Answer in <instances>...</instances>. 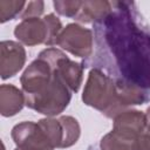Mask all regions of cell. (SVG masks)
Instances as JSON below:
<instances>
[{
  "mask_svg": "<svg viewBox=\"0 0 150 150\" xmlns=\"http://www.w3.org/2000/svg\"><path fill=\"white\" fill-rule=\"evenodd\" d=\"M55 149L70 148L77 143L81 136L79 121L69 115L59 117H45L38 121Z\"/></svg>",
  "mask_w": 150,
  "mask_h": 150,
  "instance_id": "cell-5",
  "label": "cell"
},
{
  "mask_svg": "<svg viewBox=\"0 0 150 150\" xmlns=\"http://www.w3.org/2000/svg\"><path fill=\"white\" fill-rule=\"evenodd\" d=\"M26 4V1L18 0H0V22L5 23L16 16H20Z\"/></svg>",
  "mask_w": 150,
  "mask_h": 150,
  "instance_id": "cell-14",
  "label": "cell"
},
{
  "mask_svg": "<svg viewBox=\"0 0 150 150\" xmlns=\"http://www.w3.org/2000/svg\"><path fill=\"white\" fill-rule=\"evenodd\" d=\"M55 46L83 60L94 53V32L80 23H68L59 34Z\"/></svg>",
  "mask_w": 150,
  "mask_h": 150,
  "instance_id": "cell-6",
  "label": "cell"
},
{
  "mask_svg": "<svg viewBox=\"0 0 150 150\" xmlns=\"http://www.w3.org/2000/svg\"><path fill=\"white\" fill-rule=\"evenodd\" d=\"M20 83L26 107L46 117H55L63 112L71 100L73 93L57 71L39 56L23 70Z\"/></svg>",
  "mask_w": 150,
  "mask_h": 150,
  "instance_id": "cell-2",
  "label": "cell"
},
{
  "mask_svg": "<svg viewBox=\"0 0 150 150\" xmlns=\"http://www.w3.org/2000/svg\"><path fill=\"white\" fill-rule=\"evenodd\" d=\"M81 5H82V1H79V0H56L53 2V6H54V9L57 14L62 15V16H66V18H75L81 8Z\"/></svg>",
  "mask_w": 150,
  "mask_h": 150,
  "instance_id": "cell-15",
  "label": "cell"
},
{
  "mask_svg": "<svg viewBox=\"0 0 150 150\" xmlns=\"http://www.w3.org/2000/svg\"><path fill=\"white\" fill-rule=\"evenodd\" d=\"M87 150H97V149H96V146H95V145H89Z\"/></svg>",
  "mask_w": 150,
  "mask_h": 150,
  "instance_id": "cell-19",
  "label": "cell"
},
{
  "mask_svg": "<svg viewBox=\"0 0 150 150\" xmlns=\"http://www.w3.org/2000/svg\"><path fill=\"white\" fill-rule=\"evenodd\" d=\"M26 63V50L18 41L4 40L0 43V76L2 80L15 76Z\"/></svg>",
  "mask_w": 150,
  "mask_h": 150,
  "instance_id": "cell-9",
  "label": "cell"
},
{
  "mask_svg": "<svg viewBox=\"0 0 150 150\" xmlns=\"http://www.w3.org/2000/svg\"><path fill=\"white\" fill-rule=\"evenodd\" d=\"M111 8V1L104 0H91L82 1L81 8L77 15L74 18L75 21L80 23H95L102 20Z\"/></svg>",
  "mask_w": 150,
  "mask_h": 150,
  "instance_id": "cell-12",
  "label": "cell"
},
{
  "mask_svg": "<svg viewBox=\"0 0 150 150\" xmlns=\"http://www.w3.org/2000/svg\"><path fill=\"white\" fill-rule=\"evenodd\" d=\"M145 121H146V125H145V131L150 132V105L146 108L145 110Z\"/></svg>",
  "mask_w": 150,
  "mask_h": 150,
  "instance_id": "cell-18",
  "label": "cell"
},
{
  "mask_svg": "<svg viewBox=\"0 0 150 150\" xmlns=\"http://www.w3.org/2000/svg\"><path fill=\"white\" fill-rule=\"evenodd\" d=\"M145 114L141 110L129 108L112 118V130L137 138L145 131Z\"/></svg>",
  "mask_w": 150,
  "mask_h": 150,
  "instance_id": "cell-10",
  "label": "cell"
},
{
  "mask_svg": "<svg viewBox=\"0 0 150 150\" xmlns=\"http://www.w3.org/2000/svg\"><path fill=\"white\" fill-rule=\"evenodd\" d=\"M95 50L83 68H98L117 88L143 93L150 102V26L134 1H111L110 12L93 25Z\"/></svg>",
  "mask_w": 150,
  "mask_h": 150,
  "instance_id": "cell-1",
  "label": "cell"
},
{
  "mask_svg": "<svg viewBox=\"0 0 150 150\" xmlns=\"http://www.w3.org/2000/svg\"><path fill=\"white\" fill-rule=\"evenodd\" d=\"M82 101L86 105L98 110L108 118H114L127 110L118 100L114 79L98 68L89 70L82 93Z\"/></svg>",
  "mask_w": 150,
  "mask_h": 150,
  "instance_id": "cell-3",
  "label": "cell"
},
{
  "mask_svg": "<svg viewBox=\"0 0 150 150\" xmlns=\"http://www.w3.org/2000/svg\"><path fill=\"white\" fill-rule=\"evenodd\" d=\"M135 141L136 138L111 129L101 138L100 150H134Z\"/></svg>",
  "mask_w": 150,
  "mask_h": 150,
  "instance_id": "cell-13",
  "label": "cell"
},
{
  "mask_svg": "<svg viewBox=\"0 0 150 150\" xmlns=\"http://www.w3.org/2000/svg\"><path fill=\"white\" fill-rule=\"evenodd\" d=\"M12 139L20 150H54L49 138L38 122L23 121L15 124L11 131Z\"/></svg>",
  "mask_w": 150,
  "mask_h": 150,
  "instance_id": "cell-8",
  "label": "cell"
},
{
  "mask_svg": "<svg viewBox=\"0 0 150 150\" xmlns=\"http://www.w3.org/2000/svg\"><path fill=\"white\" fill-rule=\"evenodd\" d=\"M45 11V2L43 1H28L20 15V18L29 19V18H40Z\"/></svg>",
  "mask_w": 150,
  "mask_h": 150,
  "instance_id": "cell-16",
  "label": "cell"
},
{
  "mask_svg": "<svg viewBox=\"0 0 150 150\" xmlns=\"http://www.w3.org/2000/svg\"><path fill=\"white\" fill-rule=\"evenodd\" d=\"M38 56L45 59L53 66L71 93H77L80 90L84 70L82 63L70 60L63 50L54 47H48L41 50Z\"/></svg>",
  "mask_w": 150,
  "mask_h": 150,
  "instance_id": "cell-7",
  "label": "cell"
},
{
  "mask_svg": "<svg viewBox=\"0 0 150 150\" xmlns=\"http://www.w3.org/2000/svg\"><path fill=\"white\" fill-rule=\"evenodd\" d=\"M134 150H150V132L144 131L136 138Z\"/></svg>",
  "mask_w": 150,
  "mask_h": 150,
  "instance_id": "cell-17",
  "label": "cell"
},
{
  "mask_svg": "<svg viewBox=\"0 0 150 150\" xmlns=\"http://www.w3.org/2000/svg\"><path fill=\"white\" fill-rule=\"evenodd\" d=\"M14 150H20V149H18V148H15V149H14Z\"/></svg>",
  "mask_w": 150,
  "mask_h": 150,
  "instance_id": "cell-20",
  "label": "cell"
},
{
  "mask_svg": "<svg viewBox=\"0 0 150 150\" xmlns=\"http://www.w3.org/2000/svg\"><path fill=\"white\" fill-rule=\"evenodd\" d=\"M60 19L54 14H47L43 18H29L21 20L14 28V36L25 46L33 47L46 45L55 46V41L62 30Z\"/></svg>",
  "mask_w": 150,
  "mask_h": 150,
  "instance_id": "cell-4",
  "label": "cell"
},
{
  "mask_svg": "<svg viewBox=\"0 0 150 150\" xmlns=\"http://www.w3.org/2000/svg\"><path fill=\"white\" fill-rule=\"evenodd\" d=\"M25 105V95L21 89L8 83L0 86V114L4 117L15 116Z\"/></svg>",
  "mask_w": 150,
  "mask_h": 150,
  "instance_id": "cell-11",
  "label": "cell"
}]
</instances>
